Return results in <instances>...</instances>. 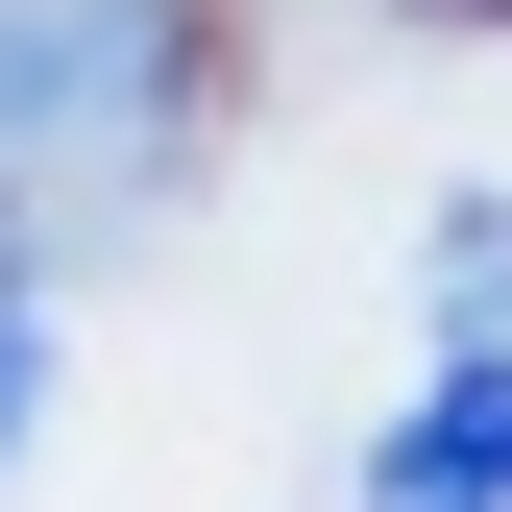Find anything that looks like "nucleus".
<instances>
[{"label": "nucleus", "mask_w": 512, "mask_h": 512, "mask_svg": "<svg viewBox=\"0 0 512 512\" xmlns=\"http://www.w3.org/2000/svg\"><path fill=\"white\" fill-rule=\"evenodd\" d=\"M196 74H220L196 0H0V244L98 220V196H171Z\"/></svg>", "instance_id": "obj_1"}, {"label": "nucleus", "mask_w": 512, "mask_h": 512, "mask_svg": "<svg viewBox=\"0 0 512 512\" xmlns=\"http://www.w3.org/2000/svg\"><path fill=\"white\" fill-rule=\"evenodd\" d=\"M366 512H512V342H464V366L415 391V439H391Z\"/></svg>", "instance_id": "obj_2"}, {"label": "nucleus", "mask_w": 512, "mask_h": 512, "mask_svg": "<svg viewBox=\"0 0 512 512\" xmlns=\"http://www.w3.org/2000/svg\"><path fill=\"white\" fill-rule=\"evenodd\" d=\"M439 317H464V342H512V220H464V244H439Z\"/></svg>", "instance_id": "obj_3"}, {"label": "nucleus", "mask_w": 512, "mask_h": 512, "mask_svg": "<svg viewBox=\"0 0 512 512\" xmlns=\"http://www.w3.org/2000/svg\"><path fill=\"white\" fill-rule=\"evenodd\" d=\"M25 366H49V317H25V293H0V439H25Z\"/></svg>", "instance_id": "obj_4"}]
</instances>
